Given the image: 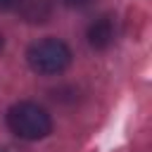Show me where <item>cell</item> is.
<instances>
[{
    "mask_svg": "<svg viewBox=\"0 0 152 152\" xmlns=\"http://www.w3.org/2000/svg\"><path fill=\"white\" fill-rule=\"evenodd\" d=\"M7 126L24 140H40L52 131V119L36 102H17L7 112Z\"/></svg>",
    "mask_w": 152,
    "mask_h": 152,
    "instance_id": "1",
    "label": "cell"
},
{
    "mask_svg": "<svg viewBox=\"0 0 152 152\" xmlns=\"http://www.w3.org/2000/svg\"><path fill=\"white\" fill-rule=\"evenodd\" d=\"M66 2H69V5H88L90 0H66Z\"/></svg>",
    "mask_w": 152,
    "mask_h": 152,
    "instance_id": "6",
    "label": "cell"
},
{
    "mask_svg": "<svg viewBox=\"0 0 152 152\" xmlns=\"http://www.w3.org/2000/svg\"><path fill=\"white\" fill-rule=\"evenodd\" d=\"M19 0H0V10H10V7H17Z\"/></svg>",
    "mask_w": 152,
    "mask_h": 152,
    "instance_id": "5",
    "label": "cell"
},
{
    "mask_svg": "<svg viewBox=\"0 0 152 152\" xmlns=\"http://www.w3.org/2000/svg\"><path fill=\"white\" fill-rule=\"evenodd\" d=\"M26 59L36 74L52 76V74H62L71 64V50L66 48V43L57 38H43L28 48Z\"/></svg>",
    "mask_w": 152,
    "mask_h": 152,
    "instance_id": "2",
    "label": "cell"
},
{
    "mask_svg": "<svg viewBox=\"0 0 152 152\" xmlns=\"http://www.w3.org/2000/svg\"><path fill=\"white\" fill-rule=\"evenodd\" d=\"M0 152H5V150H2V147H0Z\"/></svg>",
    "mask_w": 152,
    "mask_h": 152,
    "instance_id": "8",
    "label": "cell"
},
{
    "mask_svg": "<svg viewBox=\"0 0 152 152\" xmlns=\"http://www.w3.org/2000/svg\"><path fill=\"white\" fill-rule=\"evenodd\" d=\"M2 45H5V38H2V33H0V50H2Z\"/></svg>",
    "mask_w": 152,
    "mask_h": 152,
    "instance_id": "7",
    "label": "cell"
},
{
    "mask_svg": "<svg viewBox=\"0 0 152 152\" xmlns=\"http://www.w3.org/2000/svg\"><path fill=\"white\" fill-rule=\"evenodd\" d=\"M19 14L28 24H43L52 14V0H19L17 2Z\"/></svg>",
    "mask_w": 152,
    "mask_h": 152,
    "instance_id": "3",
    "label": "cell"
},
{
    "mask_svg": "<svg viewBox=\"0 0 152 152\" xmlns=\"http://www.w3.org/2000/svg\"><path fill=\"white\" fill-rule=\"evenodd\" d=\"M114 40V21L109 17H100L90 28H88V43L95 50H104L109 48Z\"/></svg>",
    "mask_w": 152,
    "mask_h": 152,
    "instance_id": "4",
    "label": "cell"
}]
</instances>
